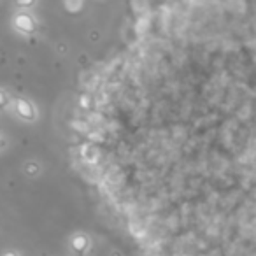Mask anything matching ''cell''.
Returning <instances> with one entry per match:
<instances>
[{
    "label": "cell",
    "mask_w": 256,
    "mask_h": 256,
    "mask_svg": "<svg viewBox=\"0 0 256 256\" xmlns=\"http://www.w3.org/2000/svg\"><path fill=\"white\" fill-rule=\"evenodd\" d=\"M7 107V95L4 91H0V109Z\"/></svg>",
    "instance_id": "6"
},
{
    "label": "cell",
    "mask_w": 256,
    "mask_h": 256,
    "mask_svg": "<svg viewBox=\"0 0 256 256\" xmlns=\"http://www.w3.org/2000/svg\"><path fill=\"white\" fill-rule=\"evenodd\" d=\"M63 7L74 14V12H79L85 7V0H63Z\"/></svg>",
    "instance_id": "3"
},
{
    "label": "cell",
    "mask_w": 256,
    "mask_h": 256,
    "mask_svg": "<svg viewBox=\"0 0 256 256\" xmlns=\"http://www.w3.org/2000/svg\"><path fill=\"white\" fill-rule=\"evenodd\" d=\"M14 2L19 9H32L37 4V0H14Z\"/></svg>",
    "instance_id": "5"
},
{
    "label": "cell",
    "mask_w": 256,
    "mask_h": 256,
    "mask_svg": "<svg viewBox=\"0 0 256 256\" xmlns=\"http://www.w3.org/2000/svg\"><path fill=\"white\" fill-rule=\"evenodd\" d=\"M4 256H16V253H12V251H11V253H5Z\"/></svg>",
    "instance_id": "7"
},
{
    "label": "cell",
    "mask_w": 256,
    "mask_h": 256,
    "mask_svg": "<svg viewBox=\"0 0 256 256\" xmlns=\"http://www.w3.org/2000/svg\"><path fill=\"white\" fill-rule=\"evenodd\" d=\"M72 246H74L76 251L83 253V251H86V249H88L89 241H88V237H86V235H78V237H74V241H72Z\"/></svg>",
    "instance_id": "4"
},
{
    "label": "cell",
    "mask_w": 256,
    "mask_h": 256,
    "mask_svg": "<svg viewBox=\"0 0 256 256\" xmlns=\"http://www.w3.org/2000/svg\"><path fill=\"white\" fill-rule=\"evenodd\" d=\"M14 107H16V112L19 114V118L26 119V121H34L35 119V109L28 100L18 98V100H14Z\"/></svg>",
    "instance_id": "2"
},
{
    "label": "cell",
    "mask_w": 256,
    "mask_h": 256,
    "mask_svg": "<svg viewBox=\"0 0 256 256\" xmlns=\"http://www.w3.org/2000/svg\"><path fill=\"white\" fill-rule=\"evenodd\" d=\"M12 25L23 35H32L37 30V19L28 12H18L12 19Z\"/></svg>",
    "instance_id": "1"
}]
</instances>
